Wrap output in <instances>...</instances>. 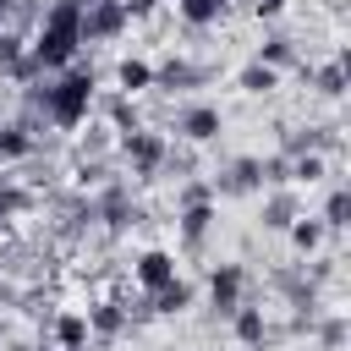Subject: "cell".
<instances>
[{"mask_svg":"<svg viewBox=\"0 0 351 351\" xmlns=\"http://www.w3.org/2000/svg\"><path fill=\"white\" fill-rule=\"evenodd\" d=\"M110 93L115 99H148L154 93V55H143V49H115L110 55Z\"/></svg>","mask_w":351,"mask_h":351,"instance_id":"8","label":"cell"},{"mask_svg":"<svg viewBox=\"0 0 351 351\" xmlns=\"http://www.w3.org/2000/svg\"><path fill=\"white\" fill-rule=\"evenodd\" d=\"M247 296H252V269H247L241 258H214L208 274H203V285H197V307H208V313L225 324Z\"/></svg>","mask_w":351,"mask_h":351,"instance_id":"3","label":"cell"},{"mask_svg":"<svg viewBox=\"0 0 351 351\" xmlns=\"http://www.w3.org/2000/svg\"><path fill=\"white\" fill-rule=\"evenodd\" d=\"M44 340H49V351H93L88 307H77V302L55 307V313H49V324H44Z\"/></svg>","mask_w":351,"mask_h":351,"instance_id":"9","label":"cell"},{"mask_svg":"<svg viewBox=\"0 0 351 351\" xmlns=\"http://www.w3.org/2000/svg\"><path fill=\"white\" fill-rule=\"evenodd\" d=\"M115 154H121V165L132 170V181H154V176H165V165L176 159V143H170V132H159V126H137V132L115 137Z\"/></svg>","mask_w":351,"mask_h":351,"instance_id":"4","label":"cell"},{"mask_svg":"<svg viewBox=\"0 0 351 351\" xmlns=\"http://www.w3.org/2000/svg\"><path fill=\"white\" fill-rule=\"evenodd\" d=\"M99 82H104V77H99L93 60H77V66L44 77V82L33 88V110H38V121H44L49 132H60V137L82 132V126L99 115V93H104Z\"/></svg>","mask_w":351,"mask_h":351,"instance_id":"1","label":"cell"},{"mask_svg":"<svg viewBox=\"0 0 351 351\" xmlns=\"http://www.w3.org/2000/svg\"><path fill=\"white\" fill-rule=\"evenodd\" d=\"M82 60V0H38L27 22V71L55 77Z\"/></svg>","mask_w":351,"mask_h":351,"instance_id":"2","label":"cell"},{"mask_svg":"<svg viewBox=\"0 0 351 351\" xmlns=\"http://www.w3.org/2000/svg\"><path fill=\"white\" fill-rule=\"evenodd\" d=\"M225 126H230V115H225L219 99H186V104L176 110V132H170V143H186V148H219V143H225Z\"/></svg>","mask_w":351,"mask_h":351,"instance_id":"5","label":"cell"},{"mask_svg":"<svg viewBox=\"0 0 351 351\" xmlns=\"http://www.w3.org/2000/svg\"><path fill=\"white\" fill-rule=\"evenodd\" d=\"M241 11L258 22V27H274V22H285V11H291V0H241Z\"/></svg>","mask_w":351,"mask_h":351,"instance_id":"11","label":"cell"},{"mask_svg":"<svg viewBox=\"0 0 351 351\" xmlns=\"http://www.w3.org/2000/svg\"><path fill=\"white\" fill-rule=\"evenodd\" d=\"M230 88L241 93V99H274L280 88H285V71H274V66H263V60H241V66H230Z\"/></svg>","mask_w":351,"mask_h":351,"instance_id":"10","label":"cell"},{"mask_svg":"<svg viewBox=\"0 0 351 351\" xmlns=\"http://www.w3.org/2000/svg\"><path fill=\"white\" fill-rule=\"evenodd\" d=\"M126 274H132V291H137V296H154V291H165V285L181 280V252L165 247V241H148V247L132 252Z\"/></svg>","mask_w":351,"mask_h":351,"instance_id":"6","label":"cell"},{"mask_svg":"<svg viewBox=\"0 0 351 351\" xmlns=\"http://www.w3.org/2000/svg\"><path fill=\"white\" fill-rule=\"evenodd\" d=\"M219 329L230 335V346H236V351H269V340H274V313H269L258 296H247V302H241Z\"/></svg>","mask_w":351,"mask_h":351,"instance_id":"7","label":"cell"}]
</instances>
